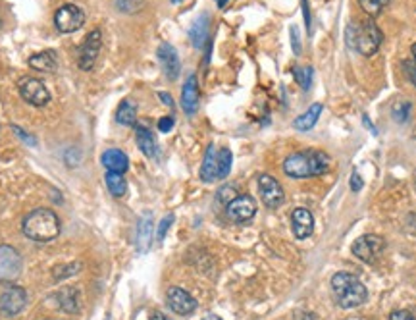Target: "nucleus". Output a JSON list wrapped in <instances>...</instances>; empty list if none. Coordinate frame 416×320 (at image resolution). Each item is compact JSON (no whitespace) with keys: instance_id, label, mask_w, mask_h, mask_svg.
Segmentation results:
<instances>
[{"instance_id":"f257e3e1","label":"nucleus","mask_w":416,"mask_h":320,"mask_svg":"<svg viewBox=\"0 0 416 320\" xmlns=\"http://www.w3.org/2000/svg\"><path fill=\"white\" fill-rule=\"evenodd\" d=\"M329 156L322 151H301V153L289 154L283 162V172L289 178H314L320 174L328 172Z\"/></svg>"},{"instance_id":"f03ea898","label":"nucleus","mask_w":416,"mask_h":320,"mask_svg":"<svg viewBox=\"0 0 416 320\" xmlns=\"http://www.w3.org/2000/svg\"><path fill=\"white\" fill-rule=\"evenodd\" d=\"M21 230L23 235L31 241L47 243L60 234V218L50 208H35L33 213H29L23 218Z\"/></svg>"},{"instance_id":"7ed1b4c3","label":"nucleus","mask_w":416,"mask_h":320,"mask_svg":"<svg viewBox=\"0 0 416 320\" xmlns=\"http://www.w3.org/2000/svg\"><path fill=\"white\" fill-rule=\"evenodd\" d=\"M347 45L353 50L361 53L363 56H372L378 53V48L382 45L383 35L382 29L376 26V21L372 20H361L351 21L345 33Z\"/></svg>"},{"instance_id":"20e7f679","label":"nucleus","mask_w":416,"mask_h":320,"mask_svg":"<svg viewBox=\"0 0 416 320\" xmlns=\"http://www.w3.org/2000/svg\"><path fill=\"white\" fill-rule=\"evenodd\" d=\"M332 292L336 295L337 305L341 309L361 307L364 301H366V297H368V292H366L363 282L349 272L334 274V278H332Z\"/></svg>"},{"instance_id":"39448f33","label":"nucleus","mask_w":416,"mask_h":320,"mask_svg":"<svg viewBox=\"0 0 416 320\" xmlns=\"http://www.w3.org/2000/svg\"><path fill=\"white\" fill-rule=\"evenodd\" d=\"M85 23V14L75 4H64L54 14V26L60 33H74Z\"/></svg>"},{"instance_id":"423d86ee","label":"nucleus","mask_w":416,"mask_h":320,"mask_svg":"<svg viewBox=\"0 0 416 320\" xmlns=\"http://www.w3.org/2000/svg\"><path fill=\"white\" fill-rule=\"evenodd\" d=\"M18 91H20L21 99L29 102L31 107H45V105H48V100H50L48 89L37 78H21L18 81Z\"/></svg>"},{"instance_id":"0eeeda50","label":"nucleus","mask_w":416,"mask_h":320,"mask_svg":"<svg viewBox=\"0 0 416 320\" xmlns=\"http://www.w3.org/2000/svg\"><path fill=\"white\" fill-rule=\"evenodd\" d=\"M102 48V33L101 29H94L87 35V39L83 41V45L80 48V54H77V66L83 72H89L93 70L94 62L99 58V53Z\"/></svg>"},{"instance_id":"6e6552de","label":"nucleus","mask_w":416,"mask_h":320,"mask_svg":"<svg viewBox=\"0 0 416 320\" xmlns=\"http://www.w3.org/2000/svg\"><path fill=\"white\" fill-rule=\"evenodd\" d=\"M226 213L228 218L235 224H245V222L253 220L256 214V201L251 195H237L234 201H229L226 205Z\"/></svg>"},{"instance_id":"1a4fd4ad","label":"nucleus","mask_w":416,"mask_h":320,"mask_svg":"<svg viewBox=\"0 0 416 320\" xmlns=\"http://www.w3.org/2000/svg\"><path fill=\"white\" fill-rule=\"evenodd\" d=\"M27 305V294L26 289L20 286H10L0 294V313L4 316H16L20 314Z\"/></svg>"},{"instance_id":"9d476101","label":"nucleus","mask_w":416,"mask_h":320,"mask_svg":"<svg viewBox=\"0 0 416 320\" xmlns=\"http://www.w3.org/2000/svg\"><path fill=\"white\" fill-rule=\"evenodd\" d=\"M258 191H261V199L262 203L270 208H278L280 205H283L285 201V193H283L282 186L280 181L268 176V174H261L258 176Z\"/></svg>"},{"instance_id":"9b49d317","label":"nucleus","mask_w":416,"mask_h":320,"mask_svg":"<svg viewBox=\"0 0 416 320\" xmlns=\"http://www.w3.org/2000/svg\"><path fill=\"white\" fill-rule=\"evenodd\" d=\"M21 272L20 253L10 245H0V282H13Z\"/></svg>"},{"instance_id":"f8f14e48","label":"nucleus","mask_w":416,"mask_h":320,"mask_svg":"<svg viewBox=\"0 0 416 320\" xmlns=\"http://www.w3.org/2000/svg\"><path fill=\"white\" fill-rule=\"evenodd\" d=\"M383 247L385 243L380 235H363L353 243V255L364 262H374L382 255Z\"/></svg>"},{"instance_id":"ddd939ff","label":"nucleus","mask_w":416,"mask_h":320,"mask_svg":"<svg viewBox=\"0 0 416 320\" xmlns=\"http://www.w3.org/2000/svg\"><path fill=\"white\" fill-rule=\"evenodd\" d=\"M166 299H168V307L182 316H189L197 309V301L182 287H170Z\"/></svg>"},{"instance_id":"4468645a","label":"nucleus","mask_w":416,"mask_h":320,"mask_svg":"<svg viewBox=\"0 0 416 320\" xmlns=\"http://www.w3.org/2000/svg\"><path fill=\"white\" fill-rule=\"evenodd\" d=\"M158 60L162 64V70L168 80H177V75L182 72V62H180V56L175 53V48L168 43H162L158 47Z\"/></svg>"},{"instance_id":"2eb2a0df","label":"nucleus","mask_w":416,"mask_h":320,"mask_svg":"<svg viewBox=\"0 0 416 320\" xmlns=\"http://www.w3.org/2000/svg\"><path fill=\"white\" fill-rule=\"evenodd\" d=\"M291 228L297 240H307L314 232V216L307 208H295L291 214Z\"/></svg>"},{"instance_id":"dca6fc26","label":"nucleus","mask_w":416,"mask_h":320,"mask_svg":"<svg viewBox=\"0 0 416 320\" xmlns=\"http://www.w3.org/2000/svg\"><path fill=\"white\" fill-rule=\"evenodd\" d=\"M153 214L145 213L139 218V224H137V235H135V245H137V251L139 253H147L150 245H153Z\"/></svg>"},{"instance_id":"f3484780","label":"nucleus","mask_w":416,"mask_h":320,"mask_svg":"<svg viewBox=\"0 0 416 320\" xmlns=\"http://www.w3.org/2000/svg\"><path fill=\"white\" fill-rule=\"evenodd\" d=\"M182 108L187 116H193L199 110V83L197 75H189L182 89Z\"/></svg>"},{"instance_id":"a211bd4d","label":"nucleus","mask_w":416,"mask_h":320,"mask_svg":"<svg viewBox=\"0 0 416 320\" xmlns=\"http://www.w3.org/2000/svg\"><path fill=\"white\" fill-rule=\"evenodd\" d=\"M102 166L106 168L108 172L124 174L129 168L128 154L120 151V149H108L102 154Z\"/></svg>"},{"instance_id":"6ab92c4d","label":"nucleus","mask_w":416,"mask_h":320,"mask_svg":"<svg viewBox=\"0 0 416 320\" xmlns=\"http://www.w3.org/2000/svg\"><path fill=\"white\" fill-rule=\"evenodd\" d=\"M201 180L207 183L218 180V151L214 145H208L207 153H204V160H202L201 166Z\"/></svg>"},{"instance_id":"aec40b11","label":"nucleus","mask_w":416,"mask_h":320,"mask_svg":"<svg viewBox=\"0 0 416 320\" xmlns=\"http://www.w3.org/2000/svg\"><path fill=\"white\" fill-rule=\"evenodd\" d=\"M208 20H210L208 14H202L201 18H197L195 23L189 29V39H191V43H193V47L195 48H202L207 45L208 29H210V21Z\"/></svg>"},{"instance_id":"412c9836","label":"nucleus","mask_w":416,"mask_h":320,"mask_svg":"<svg viewBox=\"0 0 416 320\" xmlns=\"http://www.w3.org/2000/svg\"><path fill=\"white\" fill-rule=\"evenodd\" d=\"M135 139H137V145L141 149V153L148 159H155L158 149H156L155 135L150 134V129H147L145 126H137L135 124Z\"/></svg>"},{"instance_id":"4be33fe9","label":"nucleus","mask_w":416,"mask_h":320,"mask_svg":"<svg viewBox=\"0 0 416 320\" xmlns=\"http://www.w3.org/2000/svg\"><path fill=\"white\" fill-rule=\"evenodd\" d=\"M29 66L33 68V70H39V72H45V74H53L54 70L58 68L56 53L54 50H43V53L33 54L29 58Z\"/></svg>"},{"instance_id":"5701e85b","label":"nucleus","mask_w":416,"mask_h":320,"mask_svg":"<svg viewBox=\"0 0 416 320\" xmlns=\"http://www.w3.org/2000/svg\"><path fill=\"white\" fill-rule=\"evenodd\" d=\"M320 114H322V105L320 102H314V105H310V108L305 114H301L299 118H295L293 122V127L299 129V132H309L312 127L316 126V122L320 118Z\"/></svg>"},{"instance_id":"b1692460","label":"nucleus","mask_w":416,"mask_h":320,"mask_svg":"<svg viewBox=\"0 0 416 320\" xmlns=\"http://www.w3.org/2000/svg\"><path fill=\"white\" fill-rule=\"evenodd\" d=\"M56 297H58V305H60L66 313H75V311L80 309V292H77L75 287H62Z\"/></svg>"},{"instance_id":"393cba45","label":"nucleus","mask_w":416,"mask_h":320,"mask_svg":"<svg viewBox=\"0 0 416 320\" xmlns=\"http://www.w3.org/2000/svg\"><path fill=\"white\" fill-rule=\"evenodd\" d=\"M116 120L121 126H135V120H137V107L129 99L121 100L120 107H118V112H116Z\"/></svg>"},{"instance_id":"a878e982","label":"nucleus","mask_w":416,"mask_h":320,"mask_svg":"<svg viewBox=\"0 0 416 320\" xmlns=\"http://www.w3.org/2000/svg\"><path fill=\"white\" fill-rule=\"evenodd\" d=\"M106 186H108V191L114 195V197H124L126 191H128V181H126V178H124V174L108 172Z\"/></svg>"},{"instance_id":"bb28decb","label":"nucleus","mask_w":416,"mask_h":320,"mask_svg":"<svg viewBox=\"0 0 416 320\" xmlns=\"http://www.w3.org/2000/svg\"><path fill=\"white\" fill-rule=\"evenodd\" d=\"M231 151L229 149H220L218 151V180H224L228 178L229 170H231Z\"/></svg>"},{"instance_id":"cd10ccee","label":"nucleus","mask_w":416,"mask_h":320,"mask_svg":"<svg viewBox=\"0 0 416 320\" xmlns=\"http://www.w3.org/2000/svg\"><path fill=\"white\" fill-rule=\"evenodd\" d=\"M361 6L368 16H378L383 12V8L390 4V0H358Z\"/></svg>"},{"instance_id":"c85d7f7f","label":"nucleus","mask_w":416,"mask_h":320,"mask_svg":"<svg viewBox=\"0 0 416 320\" xmlns=\"http://www.w3.org/2000/svg\"><path fill=\"white\" fill-rule=\"evenodd\" d=\"M293 75H295L297 83L307 91L310 87V81H312V68L310 66H297L293 70Z\"/></svg>"},{"instance_id":"c756f323","label":"nucleus","mask_w":416,"mask_h":320,"mask_svg":"<svg viewBox=\"0 0 416 320\" xmlns=\"http://www.w3.org/2000/svg\"><path fill=\"white\" fill-rule=\"evenodd\" d=\"M114 4L120 12L135 14L145 6V0H114Z\"/></svg>"},{"instance_id":"7c9ffc66","label":"nucleus","mask_w":416,"mask_h":320,"mask_svg":"<svg viewBox=\"0 0 416 320\" xmlns=\"http://www.w3.org/2000/svg\"><path fill=\"white\" fill-rule=\"evenodd\" d=\"M393 118H395L399 124H403V122L409 120L410 116V102H407V100H401V102H395L393 105Z\"/></svg>"},{"instance_id":"2f4dec72","label":"nucleus","mask_w":416,"mask_h":320,"mask_svg":"<svg viewBox=\"0 0 416 320\" xmlns=\"http://www.w3.org/2000/svg\"><path fill=\"white\" fill-rule=\"evenodd\" d=\"M172 222H174V214H168V216H164L160 222V226H158V232H156V240L164 241L166 234H168L170 226H172Z\"/></svg>"},{"instance_id":"473e14b6","label":"nucleus","mask_w":416,"mask_h":320,"mask_svg":"<svg viewBox=\"0 0 416 320\" xmlns=\"http://www.w3.org/2000/svg\"><path fill=\"white\" fill-rule=\"evenodd\" d=\"M237 197V191H235L234 186H224L218 191V201H221L224 205H228L229 201H234Z\"/></svg>"},{"instance_id":"72a5a7b5","label":"nucleus","mask_w":416,"mask_h":320,"mask_svg":"<svg viewBox=\"0 0 416 320\" xmlns=\"http://www.w3.org/2000/svg\"><path fill=\"white\" fill-rule=\"evenodd\" d=\"M403 68H405V74H407V78L410 80V83H412V85L416 87V60H415V58H410V60H405Z\"/></svg>"},{"instance_id":"f704fd0d","label":"nucleus","mask_w":416,"mask_h":320,"mask_svg":"<svg viewBox=\"0 0 416 320\" xmlns=\"http://www.w3.org/2000/svg\"><path fill=\"white\" fill-rule=\"evenodd\" d=\"M64 268H66V270H62V267L56 268V270H54V278L62 280V278H66V276H72V274H75L80 270V265H67V267Z\"/></svg>"},{"instance_id":"c9c22d12","label":"nucleus","mask_w":416,"mask_h":320,"mask_svg":"<svg viewBox=\"0 0 416 320\" xmlns=\"http://www.w3.org/2000/svg\"><path fill=\"white\" fill-rule=\"evenodd\" d=\"M172 127H174V118H172V116H164V118H160V120H158V129H160V132H164V134H166V132H170Z\"/></svg>"},{"instance_id":"e433bc0d","label":"nucleus","mask_w":416,"mask_h":320,"mask_svg":"<svg viewBox=\"0 0 416 320\" xmlns=\"http://www.w3.org/2000/svg\"><path fill=\"white\" fill-rule=\"evenodd\" d=\"M390 320H416V316L409 311H395V313H391Z\"/></svg>"},{"instance_id":"4c0bfd02","label":"nucleus","mask_w":416,"mask_h":320,"mask_svg":"<svg viewBox=\"0 0 416 320\" xmlns=\"http://www.w3.org/2000/svg\"><path fill=\"white\" fill-rule=\"evenodd\" d=\"M363 187H364L363 178H361L356 172H353V176H351V189H353V191H361Z\"/></svg>"},{"instance_id":"58836bf2","label":"nucleus","mask_w":416,"mask_h":320,"mask_svg":"<svg viewBox=\"0 0 416 320\" xmlns=\"http://www.w3.org/2000/svg\"><path fill=\"white\" fill-rule=\"evenodd\" d=\"M291 45L295 54H301V41H299V33H297L295 27H291Z\"/></svg>"},{"instance_id":"ea45409f","label":"nucleus","mask_w":416,"mask_h":320,"mask_svg":"<svg viewBox=\"0 0 416 320\" xmlns=\"http://www.w3.org/2000/svg\"><path fill=\"white\" fill-rule=\"evenodd\" d=\"M12 129H13V132H16V134L20 135L21 139L26 141V143H29V145H31V147H35V145H37V141H35V137H31V135L23 134V132H21V127H18V126H12Z\"/></svg>"},{"instance_id":"a19ab883","label":"nucleus","mask_w":416,"mask_h":320,"mask_svg":"<svg viewBox=\"0 0 416 320\" xmlns=\"http://www.w3.org/2000/svg\"><path fill=\"white\" fill-rule=\"evenodd\" d=\"M158 97H160L164 105H168V107H174V100H172V97H170L168 93H158Z\"/></svg>"},{"instance_id":"79ce46f5","label":"nucleus","mask_w":416,"mask_h":320,"mask_svg":"<svg viewBox=\"0 0 416 320\" xmlns=\"http://www.w3.org/2000/svg\"><path fill=\"white\" fill-rule=\"evenodd\" d=\"M302 12H305V20H307V27L310 29V14L309 6H307V0H302Z\"/></svg>"},{"instance_id":"37998d69","label":"nucleus","mask_w":416,"mask_h":320,"mask_svg":"<svg viewBox=\"0 0 416 320\" xmlns=\"http://www.w3.org/2000/svg\"><path fill=\"white\" fill-rule=\"evenodd\" d=\"M363 122H364V126L368 127V129H370V132H372V134H376V127H374V124H370V120H368V118H366V116H364V118H363Z\"/></svg>"},{"instance_id":"c03bdc74","label":"nucleus","mask_w":416,"mask_h":320,"mask_svg":"<svg viewBox=\"0 0 416 320\" xmlns=\"http://www.w3.org/2000/svg\"><path fill=\"white\" fill-rule=\"evenodd\" d=\"M150 320H172V319H168V316H166V314L155 313V314H153V316H150Z\"/></svg>"},{"instance_id":"a18cd8bd","label":"nucleus","mask_w":416,"mask_h":320,"mask_svg":"<svg viewBox=\"0 0 416 320\" xmlns=\"http://www.w3.org/2000/svg\"><path fill=\"white\" fill-rule=\"evenodd\" d=\"M202 320H221V319L218 316V314H208V316H204Z\"/></svg>"},{"instance_id":"49530a36","label":"nucleus","mask_w":416,"mask_h":320,"mask_svg":"<svg viewBox=\"0 0 416 320\" xmlns=\"http://www.w3.org/2000/svg\"><path fill=\"white\" fill-rule=\"evenodd\" d=\"M216 4H218L220 8H224L226 4H228V0H216Z\"/></svg>"},{"instance_id":"de8ad7c7","label":"nucleus","mask_w":416,"mask_h":320,"mask_svg":"<svg viewBox=\"0 0 416 320\" xmlns=\"http://www.w3.org/2000/svg\"><path fill=\"white\" fill-rule=\"evenodd\" d=\"M410 53H412V58H415V60H416V43H415V45H412V47H410Z\"/></svg>"},{"instance_id":"09e8293b","label":"nucleus","mask_w":416,"mask_h":320,"mask_svg":"<svg viewBox=\"0 0 416 320\" xmlns=\"http://www.w3.org/2000/svg\"><path fill=\"white\" fill-rule=\"evenodd\" d=\"M172 2H174V4H177V2H182V0H172Z\"/></svg>"}]
</instances>
